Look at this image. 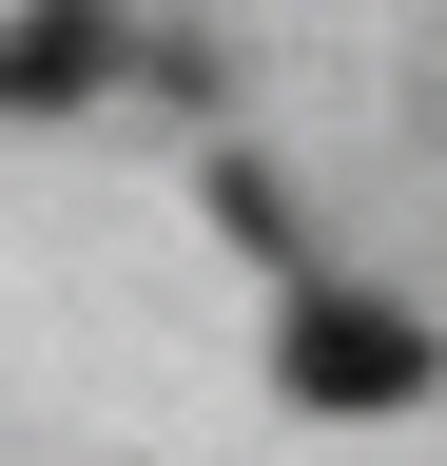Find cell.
Here are the masks:
<instances>
[{
	"label": "cell",
	"instance_id": "7a4b0ae2",
	"mask_svg": "<svg viewBox=\"0 0 447 466\" xmlns=\"http://www.w3.org/2000/svg\"><path fill=\"white\" fill-rule=\"evenodd\" d=\"M78 78H97V20H78V0H39V20L0 39V97H20V116H59Z\"/></svg>",
	"mask_w": 447,
	"mask_h": 466
},
{
	"label": "cell",
	"instance_id": "6da1fadb",
	"mask_svg": "<svg viewBox=\"0 0 447 466\" xmlns=\"http://www.w3.org/2000/svg\"><path fill=\"white\" fill-rule=\"evenodd\" d=\"M272 370H292L311 408H409L447 350H428L409 311H370V291H292V311H272Z\"/></svg>",
	"mask_w": 447,
	"mask_h": 466
}]
</instances>
